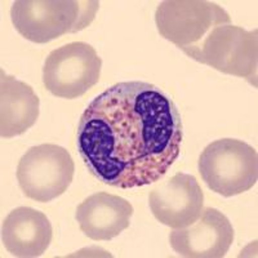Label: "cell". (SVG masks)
<instances>
[{"label":"cell","mask_w":258,"mask_h":258,"mask_svg":"<svg viewBox=\"0 0 258 258\" xmlns=\"http://www.w3.org/2000/svg\"><path fill=\"white\" fill-rule=\"evenodd\" d=\"M102 59L84 41H74L52 50L45 58L43 83L58 98L75 100L100 82Z\"/></svg>","instance_id":"52a82bcc"},{"label":"cell","mask_w":258,"mask_h":258,"mask_svg":"<svg viewBox=\"0 0 258 258\" xmlns=\"http://www.w3.org/2000/svg\"><path fill=\"white\" fill-rule=\"evenodd\" d=\"M149 206L154 217L170 229L187 227L204 209V192L197 178L176 173L150 191Z\"/></svg>","instance_id":"ba28073f"},{"label":"cell","mask_w":258,"mask_h":258,"mask_svg":"<svg viewBox=\"0 0 258 258\" xmlns=\"http://www.w3.org/2000/svg\"><path fill=\"white\" fill-rule=\"evenodd\" d=\"M75 164L64 147L54 144L32 146L21 158L17 181L24 195L39 203L61 197L74 179Z\"/></svg>","instance_id":"8992f818"},{"label":"cell","mask_w":258,"mask_h":258,"mask_svg":"<svg viewBox=\"0 0 258 258\" xmlns=\"http://www.w3.org/2000/svg\"><path fill=\"white\" fill-rule=\"evenodd\" d=\"M182 117L154 84L121 82L97 96L78 124L85 167L105 185L135 188L165 176L181 153Z\"/></svg>","instance_id":"6da1fadb"},{"label":"cell","mask_w":258,"mask_h":258,"mask_svg":"<svg viewBox=\"0 0 258 258\" xmlns=\"http://www.w3.org/2000/svg\"><path fill=\"white\" fill-rule=\"evenodd\" d=\"M188 57L227 75L244 78L257 87V29L246 31L231 24L216 26Z\"/></svg>","instance_id":"5b68a950"},{"label":"cell","mask_w":258,"mask_h":258,"mask_svg":"<svg viewBox=\"0 0 258 258\" xmlns=\"http://www.w3.org/2000/svg\"><path fill=\"white\" fill-rule=\"evenodd\" d=\"M40 100L26 83L2 71L0 78V136L24 135L36 123Z\"/></svg>","instance_id":"7c38bea8"},{"label":"cell","mask_w":258,"mask_h":258,"mask_svg":"<svg viewBox=\"0 0 258 258\" xmlns=\"http://www.w3.org/2000/svg\"><path fill=\"white\" fill-rule=\"evenodd\" d=\"M199 173L206 185L218 195H240L257 183V151L240 140H217L200 154Z\"/></svg>","instance_id":"3957f363"},{"label":"cell","mask_w":258,"mask_h":258,"mask_svg":"<svg viewBox=\"0 0 258 258\" xmlns=\"http://www.w3.org/2000/svg\"><path fill=\"white\" fill-rule=\"evenodd\" d=\"M53 229L43 212L30 207H18L2 225V240L13 257H40L48 249Z\"/></svg>","instance_id":"8fae6325"},{"label":"cell","mask_w":258,"mask_h":258,"mask_svg":"<svg viewBox=\"0 0 258 258\" xmlns=\"http://www.w3.org/2000/svg\"><path fill=\"white\" fill-rule=\"evenodd\" d=\"M155 22L160 36L188 56L212 29L231 24L222 7L206 0H165L158 6Z\"/></svg>","instance_id":"277c9868"},{"label":"cell","mask_w":258,"mask_h":258,"mask_svg":"<svg viewBox=\"0 0 258 258\" xmlns=\"http://www.w3.org/2000/svg\"><path fill=\"white\" fill-rule=\"evenodd\" d=\"M133 206L126 199L109 192H97L79 204L75 213L85 236L96 241L111 240L131 225Z\"/></svg>","instance_id":"30bf717a"},{"label":"cell","mask_w":258,"mask_h":258,"mask_svg":"<svg viewBox=\"0 0 258 258\" xmlns=\"http://www.w3.org/2000/svg\"><path fill=\"white\" fill-rule=\"evenodd\" d=\"M169 241L181 257L221 258L234 241V229L222 212L209 207L203 209L200 217L190 226L174 229Z\"/></svg>","instance_id":"9c48e42d"},{"label":"cell","mask_w":258,"mask_h":258,"mask_svg":"<svg viewBox=\"0 0 258 258\" xmlns=\"http://www.w3.org/2000/svg\"><path fill=\"white\" fill-rule=\"evenodd\" d=\"M98 9L97 0H17L11 8V18L20 35L45 44L88 27Z\"/></svg>","instance_id":"7a4b0ae2"}]
</instances>
